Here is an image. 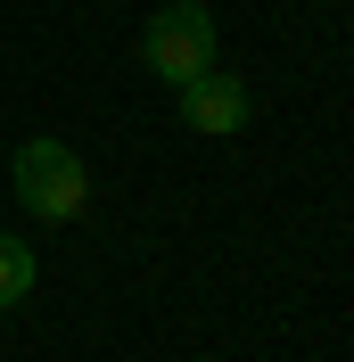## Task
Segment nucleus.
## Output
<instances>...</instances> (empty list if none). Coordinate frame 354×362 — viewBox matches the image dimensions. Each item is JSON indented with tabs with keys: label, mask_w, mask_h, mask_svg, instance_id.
I'll list each match as a JSON object with an SVG mask.
<instances>
[{
	"label": "nucleus",
	"mask_w": 354,
	"mask_h": 362,
	"mask_svg": "<svg viewBox=\"0 0 354 362\" xmlns=\"http://www.w3.org/2000/svg\"><path fill=\"white\" fill-rule=\"evenodd\" d=\"M215 49H222V33H215V8L206 0H165L149 17V33H140V58H149V74L156 83H198L206 66H215Z\"/></svg>",
	"instance_id": "obj_1"
},
{
	"label": "nucleus",
	"mask_w": 354,
	"mask_h": 362,
	"mask_svg": "<svg viewBox=\"0 0 354 362\" xmlns=\"http://www.w3.org/2000/svg\"><path fill=\"white\" fill-rule=\"evenodd\" d=\"M8 181H17V206L42 214V223H74L91 206V165L74 157L67 140H25L17 165H8Z\"/></svg>",
	"instance_id": "obj_2"
},
{
	"label": "nucleus",
	"mask_w": 354,
	"mask_h": 362,
	"mask_svg": "<svg viewBox=\"0 0 354 362\" xmlns=\"http://www.w3.org/2000/svg\"><path fill=\"white\" fill-rule=\"evenodd\" d=\"M173 99H181V124H190V132H215V140L247 132V115H256L247 83H239V74H222V66H206L198 83H181Z\"/></svg>",
	"instance_id": "obj_3"
},
{
	"label": "nucleus",
	"mask_w": 354,
	"mask_h": 362,
	"mask_svg": "<svg viewBox=\"0 0 354 362\" xmlns=\"http://www.w3.org/2000/svg\"><path fill=\"white\" fill-rule=\"evenodd\" d=\"M33 280H42V264H33V247L0 230V313H8V305H25V296H33Z\"/></svg>",
	"instance_id": "obj_4"
}]
</instances>
